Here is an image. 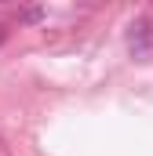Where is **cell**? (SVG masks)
Wrapping results in <instances>:
<instances>
[{
    "mask_svg": "<svg viewBox=\"0 0 153 156\" xmlns=\"http://www.w3.org/2000/svg\"><path fill=\"white\" fill-rule=\"evenodd\" d=\"M18 18H22V22H40V18H44V11H40V7H22V11H18Z\"/></svg>",
    "mask_w": 153,
    "mask_h": 156,
    "instance_id": "obj_1",
    "label": "cell"
},
{
    "mask_svg": "<svg viewBox=\"0 0 153 156\" xmlns=\"http://www.w3.org/2000/svg\"><path fill=\"white\" fill-rule=\"evenodd\" d=\"M4 37H7V29H4V26H0V44H4Z\"/></svg>",
    "mask_w": 153,
    "mask_h": 156,
    "instance_id": "obj_2",
    "label": "cell"
}]
</instances>
